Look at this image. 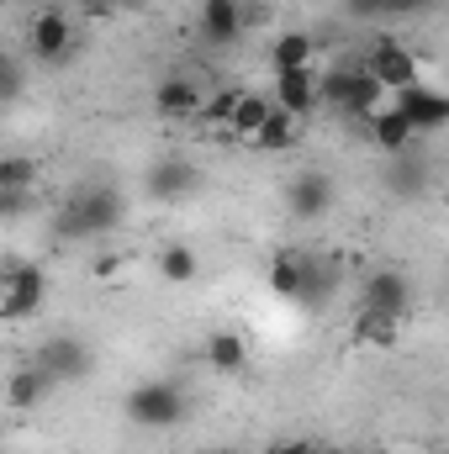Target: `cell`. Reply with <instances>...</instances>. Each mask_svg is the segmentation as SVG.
Here are the masks:
<instances>
[{"label": "cell", "mask_w": 449, "mask_h": 454, "mask_svg": "<svg viewBox=\"0 0 449 454\" xmlns=\"http://www.w3.org/2000/svg\"><path fill=\"white\" fill-rule=\"evenodd\" d=\"M16 207H21V196H11V191H0V223H5V217H11Z\"/></svg>", "instance_id": "obj_29"}, {"label": "cell", "mask_w": 449, "mask_h": 454, "mask_svg": "<svg viewBox=\"0 0 449 454\" xmlns=\"http://www.w3.org/2000/svg\"><path fill=\"white\" fill-rule=\"evenodd\" d=\"M232 106H238V90H217V96H201V112H196V121H207V127H227Z\"/></svg>", "instance_id": "obj_25"}, {"label": "cell", "mask_w": 449, "mask_h": 454, "mask_svg": "<svg viewBox=\"0 0 449 454\" xmlns=\"http://www.w3.org/2000/svg\"><path fill=\"white\" fill-rule=\"evenodd\" d=\"M381 101H386V90L375 85V74L365 64H334L318 74V106H334L349 121H365Z\"/></svg>", "instance_id": "obj_1"}, {"label": "cell", "mask_w": 449, "mask_h": 454, "mask_svg": "<svg viewBox=\"0 0 449 454\" xmlns=\"http://www.w3.org/2000/svg\"><path fill=\"white\" fill-rule=\"evenodd\" d=\"M397 339H402V323H397V317H381V312H359V317H354V343L397 348Z\"/></svg>", "instance_id": "obj_22"}, {"label": "cell", "mask_w": 449, "mask_h": 454, "mask_svg": "<svg viewBox=\"0 0 449 454\" xmlns=\"http://www.w3.org/2000/svg\"><path fill=\"white\" fill-rule=\"evenodd\" d=\"M21 85H27L21 64H16L11 53H0V106H5V101H16V96H21Z\"/></svg>", "instance_id": "obj_26"}, {"label": "cell", "mask_w": 449, "mask_h": 454, "mask_svg": "<svg viewBox=\"0 0 449 454\" xmlns=\"http://www.w3.org/2000/svg\"><path fill=\"white\" fill-rule=\"evenodd\" d=\"M318 454H349V450H318Z\"/></svg>", "instance_id": "obj_30"}, {"label": "cell", "mask_w": 449, "mask_h": 454, "mask_svg": "<svg viewBox=\"0 0 449 454\" xmlns=\"http://www.w3.org/2000/svg\"><path fill=\"white\" fill-rule=\"evenodd\" d=\"M154 270H159V280H169V286H191L196 270H201V259H196L191 243H164L159 259H154Z\"/></svg>", "instance_id": "obj_19"}, {"label": "cell", "mask_w": 449, "mask_h": 454, "mask_svg": "<svg viewBox=\"0 0 449 454\" xmlns=\"http://www.w3.org/2000/svg\"><path fill=\"white\" fill-rule=\"evenodd\" d=\"M434 11V0H375V16H423Z\"/></svg>", "instance_id": "obj_27"}, {"label": "cell", "mask_w": 449, "mask_h": 454, "mask_svg": "<svg viewBox=\"0 0 449 454\" xmlns=\"http://www.w3.org/2000/svg\"><path fill=\"white\" fill-rule=\"evenodd\" d=\"M365 69L375 74V85L391 96V90H402V85H418V53L407 48V43H397V37H381L370 53H365Z\"/></svg>", "instance_id": "obj_6"}, {"label": "cell", "mask_w": 449, "mask_h": 454, "mask_svg": "<svg viewBox=\"0 0 449 454\" xmlns=\"http://www.w3.org/2000/svg\"><path fill=\"white\" fill-rule=\"evenodd\" d=\"M359 127H365V132H370V143H375L381 153H391V159H402V153H407V148L418 143V132H413V121H407V116L397 112L391 101H381L375 112H370L365 121H359Z\"/></svg>", "instance_id": "obj_9"}, {"label": "cell", "mask_w": 449, "mask_h": 454, "mask_svg": "<svg viewBox=\"0 0 449 454\" xmlns=\"http://www.w3.org/2000/svg\"><path fill=\"white\" fill-rule=\"evenodd\" d=\"M270 106H280V112H291V116L307 121V116L318 112V64H312V69H286V74H275Z\"/></svg>", "instance_id": "obj_11"}, {"label": "cell", "mask_w": 449, "mask_h": 454, "mask_svg": "<svg viewBox=\"0 0 449 454\" xmlns=\"http://www.w3.org/2000/svg\"><path fill=\"white\" fill-rule=\"evenodd\" d=\"M32 185H37V164H32L27 153H16V159H0V191L21 196V191H32Z\"/></svg>", "instance_id": "obj_24"}, {"label": "cell", "mask_w": 449, "mask_h": 454, "mask_svg": "<svg viewBox=\"0 0 449 454\" xmlns=\"http://www.w3.org/2000/svg\"><path fill=\"white\" fill-rule=\"evenodd\" d=\"M201 359H207L217 375H238V370L248 364V343L238 339V333H227V328H223V333H212V339H207Z\"/></svg>", "instance_id": "obj_21"}, {"label": "cell", "mask_w": 449, "mask_h": 454, "mask_svg": "<svg viewBox=\"0 0 449 454\" xmlns=\"http://www.w3.org/2000/svg\"><path fill=\"white\" fill-rule=\"evenodd\" d=\"M154 112L169 116V121L196 116L201 112V85H196L191 74H169V80H159V90H154Z\"/></svg>", "instance_id": "obj_15"}, {"label": "cell", "mask_w": 449, "mask_h": 454, "mask_svg": "<svg viewBox=\"0 0 449 454\" xmlns=\"http://www.w3.org/2000/svg\"><path fill=\"white\" fill-rule=\"evenodd\" d=\"M264 454H318V444H270Z\"/></svg>", "instance_id": "obj_28"}, {"label": "cell", "mask_w": 449, "mask_h": 454, "mask_svg": "<svg viewBox=\"0 0 449 454\" xmlns=\"http://www.w3.org/2000/svg\"><path fill=\"white\" fill-rule=\"evenodd\" d=\"M286 207H291V217L318 223V217L334 207V180H328V175H296V180L286 185Z\"/></svg>", "instance_id": "obj_13"}, {"label": "cell", "mask_w": 449, "mask_h": 454, "mask_svg": "<svg viewBox=\"0 0 449 454\" xmlns=\"http://www.w3.org/2000/svg\"><path fill=\"white\" fill-rule=\"evenodd\" d=\"M201 185V169L191 164V159H159L154 169H148V191L159 196V201H180V196H191Z\"/></svg>", "instance_id": "obj_14"}, {"label": "cell", "mask_w": 449, "mask_h": 454, "mask_svg": "<svg viewBox=\"0 0 449 454\" xmlns=\"http://www.w3.org/2000/svg\"><path fill=\"white\" fill-rule=\"evenodd\" d=\"M264 116H270V96H254V90H238V106H232V116H227V137H232V143H238V137H243V143H248V137H254V132H259V121H264Z\"/></svg>", "instance_id": "obj_20"}, {"label": "cell", "mask_w": 449, "mask_h": 454, "mask_svg": "<svg viewBox=\"0 0 449 454\" xmlns=\"http://www.w3.org/2000/svg\"><path fill=\"white\" fill-rule=\"evenodd\" d=\"M48 391H53V380H48L37 364H21V370H11V380H5V407L32 412V407L48 402Z\"/></svg>", "instance_id": "obj_16"}, {"label": "cell", "mask_w": 449, "mask_h": 454, "mask_svg": "<svg viewBox=\"0 0 449 454\" xmlns=\"http://www.w3.org/2000/svg\"><path fill=\"white\" fill-rule=\"evenodd\" d=\"M116 223H122V196H116L112 185H85V191H75L69 207L59 212V238L85 243V238L112 232Z\"/></svg>", "instance_id": "obj_2"}, {"label": "cell", "mask_w": 449, "mask_h": 454, "mask_svg": "<svg viewBox=\"0 0 449 454\" xmlns=\"http://www.w3.org/2000/svg\"><path fill=\"white\" fill-rule=\"evenodd\" d=\"M196 27H201V37L212 43V48H227V43H238L243 37V0H201V11H196Z\"/></svg>", "instance_id": "obj_12"}, {"label": "cell", "mask_w": 449, "mask_h": 454, "mask_svg": "<svg viewBox=\"0 0 449 454\" xmlns=\"http://www.w3.org/2000/svg\"><path fill=\"white\" fill-rule=\"evenodd\" d=\"M296 132H302V116L270 106V116L259 121V132L248 137V148H259V153H280V148H291V143H296Z\"/></svg>", "instance_id": "obj_18"}, {"label": "cell", "mask_w": 449, "mask_h": 454, "mask_svg": "<svg viewBox=\"0 0 449 454\" xmlns=\"http://www.w3.org/2000/svg\"><path fill=\"white\" fill-rule=\"evenodd\" d=\"M359 312H381V317H407L413 312V280L402 270H370L365 291H359Z\"/></svg>", "instance_id": "obj_5"}, {"label": "cell", "mask_w": 449, "mask_h": 454, "mask_svg": "<svg viewBox=\"0 0 449 454\" xmlns=\"http://www.w3.org/2000/svg\"><path fill=\"white\" fill-rule=\"evenodd\" d=\"M32 364L59 386V380H80L85 370H91V348L80 339H48L37 354H32Z\"/></svg>", "instance_id": "obj_10"}, {"label": "cell", "mask_w": 449, "mask_h": 454, "mask_svg": "<svg viewBox=\"0 0 449 454\" xmlns=\"http://www.w3.org/2000/svg\"><path fill=\"white\" fill-rule=\"evenodd\" d=\"M270 64H275V74H286V69H312V64H318V37H312V32H280L275 48H270Z\"/></svg>", "instance_id": "obj_17"}, {"label": "cell", "mask_w": 449, "mask_h": 454, "mask_svg": "<svg viewBox=\"0 0 449 454\" xmlns=\"http://www.w3.org/2000/svg\"><path fill=\"white\" fill-rule=\"evenodd\" d=\"M302 259H307V254H291V248H280V254L270 259V291H275V296L296 301V291H302Z\"/></svg>", "instance_id": "obj_23"}, {"label": "cell", "mask_w": 449, "mask_h": 454, "mask_svg": "<svg viewBox=\"0 0 449 454\" xmlns=\"http://www.w3.org/2000/svg\"><path fill=\"white\" fill-rule=\"evenodd\" d=\"M391 106L413 121V132H418V137L439 132V127L449 121V101L434 90V85H423V80H418V85H402V90H391Z\"/></svg>", "instance_id": "obj_7"}, {"label": "cell", "mask_w": 449, "mask_h": 454, "mask_svg": "<svg viewBox=\"0 0 449 454\" xmlns=\"http://www.w3.org/2000/svg\"><path fill=\"white\" fill-rule=\"evenodd\" d=\"M69 43H75V21H69V11L48 5V11L32 16V27H27V48H32V59L59 64V59L69 53Z\"/></svg>", "instance_id": "obj_8"}, {"label": "cell", "mask_w": 449, "mask_h": 454, "mask_svg": "<svg viewBox=\"0 0 449 454\" xmlns=\"http://www.w3.org/2000/svg\"><path fill=\"white\" fill-rule=\"evenodd\" d=\"M43 296H48V275L37 264H5L0 270V317L5 323L32 317L43 307Z\"/></svg>", "instance_id": "obj_4"}, {"label": "cell", "mask_w": 449, "mask_h": 454, "mask_svg": "<svg viewBox=\"0 0 449 454\" xmlns=\"http://www.w3.org/2000/svg\"><path fill=\"white\" fill-rule=\"evenodd\" d=\"M127 418L138 428H175L185 418V396L169 380H143V386L127 391Z\"/></svg>", "instance_id": "obj_3"}]
</instances>
